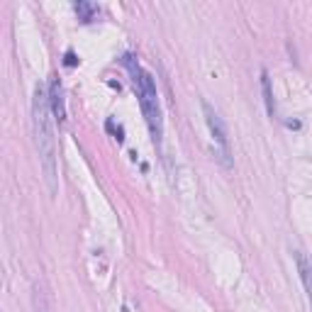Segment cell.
<instances>
[{
	"mask_svg": "<svg viewBox=\"0 0 312 312\" xmlns=\"http://www.w3.org/2000/svg\"><path fill=\"white\" fill-rule=\"evenodd\" d=\"M261 86H263V100H266L268 115L273 117L275 115V103H273V93H271V81H268V74H266V71H261Z\"/></svg>",
	"mask_w": 312,
	"mask_h": 312,
	"instance_id": "cell-7",
	"label": "cell"
},
{
	"mask_svg": "<svg viewBox=\"0 0 312 312\" xmlns=\"http://www.w3.org/2000/svg\"><path fill=\"white\" fill-rule=\"evenodd\" d=\"M49 108H52V117L59 122V127H66V103H64V88L61 81L54 78L49 83Z\"/></svg>",
	"mask_w": 312,
	"mask_h": 312,
	"instance_id": "cell-4",
	"label": "cell"
},
{
	"mask_svg": "<svg viewBox=\"0 0 312 312\" xmlns=\"http://www.w3.org/2000/svg\"><path fill=\"white\" fill-rule=\"evenodd\" d=\"M202 112H205V122L207 129L212 134V142H215V156L224 168H232V151H229V137H227V127H224V120L220 117V112L215 110L207 100H202Z\"/></svg>",
	"mask_w": 312,
	"mask_h": 312,
	"instance_id": "cell-3",
	"label": "cell"
},
{
	"mask_svg": "<svg viewBox=\"0 0 312 312\" xmlns=\"http://www.w3.org/2000/svg\"><path fill=\"white\" fill-rule=\"evenodd\" d=\"M125 66H127L129 76H132V83H134V91L139 98V105L144 112V120H147V127L151 132V139L154 144L161 149V139H164V120H161V105H159V93H156V83H154V76L144 71L139 66V61L132 54H125Z\"/></svg>",
	"mask_w": 312,
	"mask_h": 312,
	"instance_id": "cell-2",
	"label": "cell"
},
{
	"mask_svg": "<svg viewBox=\"0 0 312 312\" xmlns=\"http://www.w3.org/2000/svg\"><path fill=\"white\" fill-rule=\"evenodd\" d=\"M74 10L78 13V20H81V22H91V20L98 15V5L86 3V0H78L74 5Z\"/></svg>",
	"mask_w": 312,
	"mask_h": 312,
	"instance_id": "cell-6",
	"label": "cell"
},
{
	"mask_svg": "<svg viewBox=\"0 0 312 312\" xmlns=\"http://www.w3.org/2000/svg\"><path fill=\"white\" fill-rule=\"evenodd\" d=\"M105 127H108V132H110V134L115 137V139H117V142H120V144L125 142V129L120 127V125H115V120H108V122H105Z\"/></svg>",
	"mask_w": 312,
	"mask_h": 312,
	"instance_id": "cell-8",
	"label": "cell"
},
{
	"mask_svg": "<svg viewBox=\"0 0 312 312\" xmlns=\"http://www.w3.org/2000/svg\"><path fill=\"white\" fill-rule=\"evenodd\" d=\"M64 64H66V66H76V64H78V59H76L74 52H66V59H64Z\"/></svg>",
	"mask_w": 312,
	"mask_h": 312,
	"instance_id": "cell-9",
	"label": "cell"
},
{
	"mask_svg": "<svg viewBox=\"0 0 312 312\" xmlns=\"http://www.w3.org/2000/svg\"><path fill=\"white\" fill-rule=\"evenodd\" d=\"M32 127H35V147L39 154V166L44 173V183L49 195L56 198L59 193V159H56V132L54 117L49 108V91L44 83L35 86V98H32Z\"/></svg>",
	"mask_w": 312,
	"mask_h": 312,
	"instance_id": "cell-1",
	"label": "cell"
},
{
	"mask_svg": "<svg viewBox=\"0 0 312 312\" xmlns=\"http://www.w3.org/2000/svg\"><path fill=\"white\" fill-rule=\"evenodd\" d=\"M295 263H297V273H300V280H302V288L307 293L310 290V263H307V256L302 251H295Z\"/></svg>",
	"mask_w": 312,
	"mask_h": 312,
	"instance_id": "cell-5",
	"label": "cell"
}]
</instances>
